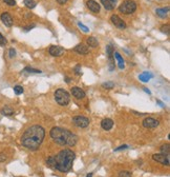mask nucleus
<instances>
[{"mask_svg":"<svg viewBox=\"0 0 170 177\" xmlns=\"http://www.w3.org/2000/svg\"><path fill=\"white\" fill-rule=\"evenodd\" d=\"M72 94L75 98H77V99H83V98L85 97V92L79 87L72 88Z\"/></svg>","mask_w":170,"mask_h":177,"instance_id":"f8f14e48","label":"nucleus"},{"mask_svg":"<svg viewBox=\"0 0 170 177\" xmlns=\"http://www.w3.org/2000/svg\"><path fill=\"white\" fill-rule=\"evenodd\" d=\"M114 57H116V59H117V61H118V66H119V69L123 70L125 67L124 59L122 58V56L120 55V53H118V52H114Z\"/></svg>","mask_w":170,"mask_h":177,"instance_id":"a211bd4d","label":"nucleus"},{"mask_svg":"<svg viewBox=\"0 0 170 177\" xmlns=\"http://www.w3.org/2000/svg\"><path fill=\"white\" fill-rule=\"evenodd\" d=\"M75 71H76V74L77 75H80L81 74V70H80V66H77L75 67Z\"/></svg>","mask_w":170,"mask_h":177,"instance_id":"c9c22d12","label":"nucleus"},{"mask_svg":"<svg viewBox=\"0 0 170 177\" xmlns=\"http://www.w3.org/2000/svg\"><path fill=\"white\" fill-rule=\"evenodd\" d=\"M4 2L7 4V6H16V1L15 0H3Z\"/></svg>","mask_w":170,"mask_h":177,"instance_id":"2f4dec72","label":"nucleus"},{"mask_svg":"<svg viewBox=\"0 0 170 177\" xmlns=\"http://www.w3.org/2000/svg\"><path fill=\"white\" fill-rule=\"evenodd\" d=\"M101 127L102 129L105 130V131H109V130H111L112 127H114V121H112L110 118H105L102 120Z\"/></svg>","mask_w":170,"mask_h":177,"instance_id":"2eb2a0df","label":"nucleus"},{"mask_svg":"<svg viewBox=\"0 0 170 177\" xmlns=\"http://www.w3.org/2000/svg\"><path fill=\"white\" fill-rule=\"evenodd\" d=\"M114 48H112L111 45H107L106 46V54H107V56H108V59L112 58V56H114Z\"/></svg>","mask_w":170,"mask_h":177,"instance_id":"4be33fe9","label":"nucleus"},{"mask_svg":"<svg viewBox=\"0 0 170 177\" xmlns=\"http://www.w3.org/2000/svg\"><path fill=\"white\" fill-rule=\"evenodd\" d=\"M51 137L54 139L55 142H57L60 145H68V147H73L77 144L78 136L74 133L69 132L68 130L62 129L59 127H55L49 132Z\"/></svg>","mask_w":170,"mask_h":177,"instance_id":"7ed1b4c3","label":"nucleus"},{"mask_svg":"<svg viewBox=\"0 0 170 177\" xmlns=\"http://www.w3.org/2000/svg\"><path fill=\"white\" fill-rule=\"evenodd\" d=\"M169 151H170V145H169L168 144L163 145L161 147V153H163V154L169 155Z\"/></svg>","mask_w":170,"mask_h":177,"instance_id":"b1692460","label":"nucleus"},{"mask_svg":"<svg viewBox=\"0 0 170 177\" xmlns=\"http://www.w3.org/2000/svg\"><path fill=\"white\" fill-rule=\"evenodd\" d=\"M101 3L107 11H111L117 6V0H101Z\"/></svg>","mask_w":170,"mask_h":177,"instance_id":"ddd939ff","label":"nucleus"},{"mask_svg":"<svg viewBox=\"0 0 170 177\" xmlns=\"http://www.w3.org/2000/svg\"><path fill=\"white\" fill-rule=\"evenodd\" d=\"M135 10H137V3L133 0H125L119 6V11L126 15L132 14L135 12Z\"/></svg>","mask_w":170,"mask_h":177,"instance_id":"39448f33","label":"nucleus"},{"mask_svg":"<svg viewBox=\"0 0 170 177\" xmlns=\"http://www.w3.org/2000/svg\"><path fill=\"white\" fill-rule=\"evenodd\" d=\"M55 99H56V101L60 106H65L69 103L70 96L67 91L63 90V88H58V90L55 92Z\"/></svg>","mask_w":170,"mask_h":177,"instance_id":"20e7f679","label":"nucleus"},{"mask_svg":"<svg viewBox=\"0 0 170 177\" xmlns=\"http://www.w3.org/2000/svg\"><path fill=\"white\" fill-rule=\"evenodd\" d=\"M76 158L75 152L70 149H64L60 151L57 155L49 156L46 160V163L49 168L60 172H68L73 168V163Z\"/></svg>","mask_w":170,"mask_h":177,"instance_id":"f257e3e1","label":"nucleus"},{"mask_svg":"<svg viewBox=\"0 0 170 177\" xmlns=\"http://www.w3.org/2000/svg\"><path fill=\"white\" fill-rule=\"evenodd\" d=\"M78 27H79L81 30H82L83 32H85V33H87L88 31H89V28H88L87 27H85V25L83 24V23H81V22H78Z\"/></svg>","mask_w":170,"mask_h":177,"instance_id":"c756f323","label":"nucleus"},{"mask_svg":"<svg viewBox=\"0 0 170 177\" xmlns=\"http://www.w3.org/2000/svg\"><path fill=\"white\" fill-rule=\"evenodd\" d=\"M0 18H1V21L3 22V24L6 25V27L10 28V27H12V25H13V18L7 12L2 13Z\"/></svg>","mask_w":170,"mask_h":177,"instance_id":"9b49d317","label":"nucleus"},{"mask_svg":"<svg viewBox=\"0 0 170 177\" xmlns=\"http://www.w3.org/2000/svg\"><path fill=\"white\" fill-rule=\"evenodd\" d=\"M144 90H145V92H147L148 94H150V91H149V90H147V88H144Z\"/></svg>","mask_w":170,"mask_h":177,"instance_id":"4c0bfd02","label":"nucleus"},{"mask_svg":"<svg viewBox=\"0 0 170 177\" xmlns=\"http://www.w3.org/2000/svg\"><path fill=\"white\" fill-rule=\"evenodd\" d=\"M87 44L89 46H91V48H97V46L99 45V42L93 36H90V37L87 38Z\"/></svg>","mask_w":170,"mask_h":177,"instance_id":"aec40b11","label":"nucleus"},{"mask_svg":"<svg viewBox=\"0 0 170 177\" xmlns=\"http://www.w3.org/2000/svg\"><path fill=\"white\" fill-rule=\"evenodd\" d=\"M1 114H2V115H4V116H12L13 114H14V111H13L12 108H10V106H6L1 110Z\"/></svg>","mask_w":170,"mask_h":177,"instance_id":"412c9836","label":"nucleus"},{"mask_svg":"<svg viewBox=\"0 0 170 177\" xmlns=\"http://www.w3.org/2000/svg\"><path fill=\"white\" fill-rule=\"evenodd\" d=\"M152 159L158 161V162L162 163L164 166H169L170 163V159H169V155L167 154H163V153H160V154H154L152 155Z\"/></svg>","mask_w":170,"mask_h":177,"instance_id":"0eeeda50","label":"nucleus"},{"mask_svg":"<svg viewBox=\"0 0 170 177\" xmlns=\"http://www.w3.org/2000/svg\"><path fill=\"white\" fill-rule=\"evenodd\" d=\"M6 44V39L4 37L3 35H2L1 33H0V45L1 46H4Z\"/></svg>","mask_w":170,"mask_h":177,"instance_id":"c85d7f7f","label":"nucleus"},{"mask_svg":"<svg viewBox=\"0 0 170 177\" xmlns=\"http://www.w3.org/2000/svg\"><path fill=\"white\" fill-rule=\"evenodd\" d=\"M23 88L21 87V85H16V87H14V92H15V94L16 95H20V94H22L23 93Z\"/></svg>","mask_w":170,"mask_h":177,"instance_id":"a878e982","label":"nucleus"},{"mask_svg":"<svg viewBox=\"0 0 170 177\" xmlns=\"http://www.w3.org/2000/svg\"><path fill=\"white\" fill-rule=\"evenodd\" d=\"M9 55L11 58H13V57H15L16 56V51L14 50V49H10V51H9Z\"/></svg>","mask_w":170,"mask_h":177,"instance_id":"473e14b6","label":"nucleus"},{"mask_svg":"<svg viewBox=\"0 0 170 177\" xmlns=\"http://www.w3.org/2000/svg\"><path fill=\"white\" fill-rule=\"evenodd\" d=\"M160 124L159 120L152 118V117H147L143 120V127H147V129H154Z\"/></svg>","mask_w":170,"mask_h":177,"instance_id":"6e6552de","label":"nucleus"},{"mask_svg":"<svg viewBox=\"0 0 170 177\" xmlns=\"http://www.w3.org/2000/svg\"><path fill=\"white\" fill-rule=\"evenodd\" d=\"M161 31L163 33H166L167 35H169V24H166V25H163L161 28Z\"/></svg>","mask_w":170,"mask_h":177,"instance_id":"7c9ffc66","label":"nucleus"},{"mask_svg":"<svg viewBox=\"0 0 170 177\" xmlns=\"http://www.w3.org/2000/svg\"><path fill=\"white\" fill-rule=\"evenodd\" d=\"M6 156L4 153H1L0 154V162H3V161H6Z\"/></svg>","mask_w":170,"mask_h":177,"instance_id":"72a5a7b5","label":"nucleus"},{"mask_svg":"<svg viewBox=\"0 0 170 177\" xmlns=\"http://www.w3.org/2000/svg\"><path fill=\"white\" fill-rule=\"evenodd\" d=\"M127 148H128V145H121V147H119V148H118V149H116L114 151H116V152H117V151H120V150H125V149H127Z\"/></svg>","mask_w":170,"mask_h":177,"instance_id":"f704fd0d","label":"nucleus"},{"mask_svg":"<svg viewBox=\"0 0 170 177\" xmlns=\"http://www.w3.org/2000/svg\"><path fill=\"white\" fill-rule=\"evenodd\" d=\"M24 4L28 9H34L36 6V1L35 0H24Z\"/></svg>","mask_w":170,"mask_h":177,"instance_id":"5701e85b","label":"nucleus"},{"mask_svg":"<svg viewBox=\"0 0 170 177\" xmlns=\"http://www.w3.org/2000/svg\"><path fill=\"white\" fill-rule=\"evenodd\" d=\"M114 83L111 82V81H108V82H105L102 84V88H106V90H110V88H114Z\"/></svg>","mask_w":170,"mask_h":177,"instance_id":"393cba45","label":"nucleus"},{"mask_svg":"<svg viewBox=\"0 0 170 177\" xmlns=\"http://www.w3.org/2000/svg\"><path fill=\"white\" fill-rule=\"evenodd\" d=\"M49 54L54 57H59L61 56L62 54L64 53V49L62 46H59V45H52L49 48Z\"/></svg>","mask_w":170,"mask_h":177,"instance_id":"9d476101","label":"nucleus"},{"mask_svg":"<svg viewBox=\"0 0 170 177\" xmlns=\"http://www.w3.org/2000/svg\"><path fill=\"white\" fill-rule=\"evenodd\" d=\"M73 122H74L76 127L83 129V127H88V124H89V119L84 116H75L74 118H73Z\"/></svg>","mask_w":170,"mask_h":177,"instance_id":"423d86ee","label":"nucleus"},{"mask_svg":"<svg viewBox=\"0 0 170 177\" xmlns=\"http://www.w3.org/2000/svg\"><path fill=\"white\" fill-rule=\"evenodd\" d=\"M44 137H45V130L41 126L36 124L25 130L21 136V144L27 149L35 151L42 144Z\"/></svg>","mask_w":170,"mask_h":177,"instance_id":"f03ea898","label":"nucleus"},{"mask_svg":"<svg viewBox=\"0 0 170 177\" xmlns=\"http://www.w3.org/2000/svg\"><path fill=\"white\" fill-rule=\"evenodd\" d=\"M169 12V7H162V9H156L155 10V13L158 16H160L161 18H165L167 16V14H168Z\"/></svg>","mask_w":170,"mask_h":177,"instance_id":"6ab92c4d","label":"nucleus"},{"mask_svg":"<svg viewBox=\"0 0 170 177\" xmlns=\"http://www.w3.org/2000/svg\"><path fill=\"white\" fill-rule=\"evenodd\" d=\"M110 20L111 22L114 24V27H117L118 28H120V30H124V28H126V23L124 22V20L121 19L118 15H112L110 17Z\"/></svg>","mask_w":170,"mask_h":177,"instance_id":"1a4fd4ad","label":"nucleus"},{"mask_svg":"<svg viewBox=\"0 0 170 177\" xmlns=\"http://www.w3.org/2000/svg\"><path fill=\"white\" fill-rule=\"evenodd\" d=\"M118 177H131V173L128 171H121L119 173Z\"/></svg>","mask_w":170,"mask_h":177,"instance_id":"cd10ccee","label":"nucleus"},{"mask_svg":"<svg viewBox=\"0 0 170 177\" xmlns=\"http://www.w3.org/2000/svg\"><path fill=\"white\" fill-rule=\"evenodd\" d=\"M74 51L77 52L78 54H81V55H85V54H87L89 50H88V48L85 45V44L81 43V44H78V45H76L74 48Z\"/></svg>","mask_w":170,"mask_h":177,"instance_id":"dca6fc26","label":"nucleus"},{"mask_svg":"<svg viewBox=\"0 0 170 177\" xmlns=\"http://www.w3.org/2000/svg\"><path fill=\"white\" fill-rule=\"evenodd\" d=\"M152 77H153V74H151V73H149V72H144L139 76V79L143 82H148Z\"/></svg>","mask_w":170,"mask_h":177,"instance_id":"f3484780","label":"nucleus"},{"mask_svg":"<svg viewBox=\"0 0 170 177\" xmlns=\"http://www.w3.org/2000/svg\"><path fill=\"white\" fill-rule=\"evenodd\" d=\"M86 4H87V7L91 12H93V13L100 12V4H99L97 1H95V0H88Z\"/></svg>","mask_w":170,"mask_h":177,"instance_id":"4468645a","label":"nucleus"},{"mask_svg":"<svg viewBox=\"0 0 170 177\" xmlns=\"http://www.w3.org/2000/svg\"><path fill=\"white\" fill-rule=\"evenodd\" d=\"M57 1H58V3H60V4H64L67 2V0H57Z\"/></svg>","mask_w":170,"mask_h":177,"instance_id":"e433bc0d","label":"nucleus"},{"mask_svg":"<svg viewBox=\"0 0 170 177\" xmlns=\"http://www.w3.org/2000/svg\"><path fill=\"white\" fill-rule=\"evenodd\" d=\"M23 72L34 73V74H40V73H41L40 70H35V69H32V67H25V69L23 70Z\"/></svg>","mask_w":170,"mask_h":177,"instance_id":"bb28decb","label":"nucleus"}]
</instances>
